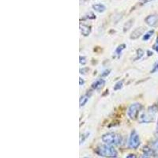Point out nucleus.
Instances as JSON below:
<instances>
[{
  "label": "nucleus",
  "mask_w": 158,
  "mask_h": 158,
  "mask_svg": "<svg viewBox=\"0 0 158 158\" xmlns=\"http://www.w3.org/2000/svg\"><path fill=\"white\" fill-rule=\"evenodd\" d=\"M144 32H145V29H144L143 27L137 28L136 29H135L133 32H131L130 38H131V40L138 39V38H139L142 34H143Z\"/></svg>",
  "instance_id": "obj_7"
},
{
  "label": "nucleus",
  "mask_w": 158,
  "mask_h": 158,
  "mask_svg": "<svg viewBox=\"0 0 158 158\" xmlns=\"http://www.w3.org/2000/svg\"><path fill=\"white\" fill-rule=\"evenodd\" d=\"M145 22L148 25L151 27H154L158 24V15H151L146 17Z\"/></svg>",
  "instance_id": "obj_6"
},
{
  "label": "nucleus",
  "mask_w": 158,
  "mask_h": 158,
  "mask_svg": "<svg viewBox=\"0 0 158 158\" xmlns=\"http://www.w3.org/2000/svg\"><path fill=\"white\" fill-rule=\"evenodd\" d=\"M80 30H81V34L85 36H87L90 34V32H91V28L87 25H80Z\"/></svg>",
  "instance_id": "obj_9"
},
{
  "label": "nucleus",
  "mask_w": 158,
  "mask_h": 158,
  "mask_svg": "<svg viewBox=\"0 0 158 158\" xmlns=\"http://www.w3.org/2000/svg\"><path fill=\"white\" fill-rule=\"evenodd\" d=\"M156 71H158V61L155 63V64L153 65V70H151V73L153 74V73H156Z\"/></svg>",
  "instance_id": "obj_20"
},
{
  "label": "nucleus",
  "mask_w": 158,
  "mask_h": 158,
  "mask_svg": "<svg viewBox=\"0 0 158 158\" xmlns=\"http://www.w3.org/2000/svg\"><path fill=\"white\" fill-rule=\"evenodd\" d=\"M153 32H154V30H150V31H149L148 32H146V34L144 35L143 37H142V40H146V41H147L148 40H149V38L152 36V35L153 34Z\"/></svg>",
  "instance_id": "obj_14"
},
{
  "label": "nucleus",
  "mask_w": 158,
  "mask_h": 158,
  "mask_svg": "<svg viewBox=\"0 0 158 158\" xmlns=\"http://www.w3.org/2000/svg\"><path fill=\"white\" fill-rule=\"evenodd\" d=\"M109 72H110V70H105V71L103 72V73H104V74H102V76H106V75H108V74H109Z\"/></svg>",
  "instance_id": "obj_24"
},
{
  "label": "nucleus",
  "mask_w": 158,
  "mask_h": 158,
  "mask_svg": "<svg viewBox=\"0 0 158 158\" xmlns=\"http://www.w3.org/2000/svg\"><path fill=\"white\" fill-rule=\"evenodd\" d=\"M126 158H137V156L135 154H133V153H130L126 156Z\"/></svg>",
  "instance_id": "obj_23"
},
{
  "label": "nucleus",
  "mask_w": 158,
  "mask_h": 158,
  "mask_svg": "<svg viewBox=\"0 0 158 158\" xmlns=\"http://www.w3.org/2000/svg\"><path fill=\"white\" fill-rule=\"evenodd\" d=\"M124 48H125V44H122L120 45V46H118V47L116 48V50H115V54L118 55V56L121 55L122 51L123 50Z\"/></svg>",
  "instance_id": "obj_16"
},
{
  "label": "nucleus",
  "mask_w": 158,
  "mask_h": 158,
  "mask_svg": "<svg viewBox=\"0 0 158 158\" xmlns=\"http://www.w3.org/2000/svg\"><path fill=\"white\" fill-rule=\"evenodd\" d=\"M96 153L99 156L106 158H115L118 156V152L116 149L111 146L108 145H102L96 149Z\"/></svg>",
  "instance_id": "obj_1"
},
{
  "label": "nucleus",
  "mask_w": 158,
  "mask_h": 158,
  "mask_svg": "<svg viewBox=\"0 0 158 158\" xmlns=\"http://www.w3.org/2000/svg\"><path fill=\"white\" fill-rule=\"evenodd\" d=\"M139 146H140L139 135H138L136 131H133L130 135L129 140H128V146L131 149H136Z\"/></svg>",
  "instance_id": "obj_5"
},
{
  "label": "nucleus",
  "mask_w": 158,
  "mask_h": 158,
  "mask_svg": "<svg viewBox=\"0 0 158 158\" xmlns=\"http://www.w3.org/2000/svg\"><path fill=\"white\" fill-rule=\"evenodd\" d=\"M89 135V133H85V134H83V135H81V138H80V144H81V145L85 142V139L88 138Z\"/></svg>",
  "instance_id": "obj_17"
},
{
  "label": "nucleus",
  "mask_w": 158,
  "mask_h": 158,
  "mask_svg": "<svg viewBox=\"0 0 158 158\" xmlns=\"http://www.w3.org/2000/svg\"><path fill=\"white\" fill-rule=\"evenodd\" d=\"M93 9L98 13H103L105 11L106 7H105V6H104V4L97 3V4H94V5H93Z\"/></svg>",
  "instance_id": "obj_10"
},
{
  "label": "nucleus",
  "mask_w": 158,
  "mask_h": 158,
  "mask_svg": "<svg viewBox=\"0 0 158 158\" xmlns=\"http://www.w3.org/2000/svg\"><path fill=\"white\" fill-rule=\"evenodd\" d=\"M150 1H153V0H144L143 3H146V2H150Z\"/></svg>",
  "instance_id": "obj_28"
},
{
  "label": "nucleus",
  "mask_w": 158,
  "mask_h": 158,
  "mask_svg": "<svg viewBox=\"0 0 158 158\" xmlns=\"http://www.w3.org/2000/svg\"><path fill=\"white\" fill-rule=\"evenodd\" d=\"M153 158H158V154L155 153V154L153 155Z\"/></svg>",
  "instance_id": "obj_29"
},
{
  "label": "nucleus",
  "mask_w": 158,
  "mask_h": 158,
  "mask_svg": "<svg viewBox=\"0 0 158 158\" xmlns=\"http://www.w3.org/2000/svg\"><path fill=\"white\" fill-rule=\"evenodd\" d=\"M142 104L140 103H134L129 107L127 110V115L131 119L135 120L138 117V113L142 110Z\"/></svg>",
  "instance_id": "obj_4"
},
{
  "label": "nucleus",
  "mask_w": 158,
  "mask_h": 158,
  "mask_svg": "<svg viewBox=\"0 0 158 158\" xmlns=\"http://www.w3.org/2000/svg\"><path fill=\"white\" fill-rule=\"evenodd\" d=\"M139 158H149V156H146V155H142V156H140V157Z\"/></svg>",
  "instance_id": "obj_25"
},
{
  "label": "nucleus",
  "mask_w": 158,
  "mask_h": 158,
  "mask_svg": "<svg viewBox=\"0 0 158 158\" xmlns=\"http://www.w3.org/2000/svg\"><path fill=\"white\" fill-rule=\"evenodd\" d=\"M151 148L154 151L158 152V138L153 141V142H152V143H151Z\"/></svg>",
  "instance_id": "obj_15"
},
{
  "label": "nucleus",
  "mask_w": 158,
  "mask_h": 158,
  "mask_svg": "<svg viewBox=\"0 0 158 158\" xmlns=\"http://www.w3.org/2000/svg\"><path fill=\"white\" fill-rule=\"evenodd\" d=\"M86 63V58L85 57V56H80V63H81V65H85Z\"/></svg>",
  "instance_id": "obj_21"
},
{
  "label": "nucleus",
  "mask_w": 158,
  "mask_h": 158,
  "mask_svg": "<svg viewBox=\"0 0 158 158\" xmlns=\"http://www.w3.org/2000/svg\"><path fill=\"white\" fill-rule=\"evenodd\" d=\"M102 141L108 146H118L122 143L123 138L122 136L118 134L109 132L103 135Z\"/></svg>",
  "instance_id": "obj_2"
},
{
  "label": "nucleus",
  "mask_w": 158,
  "mask_h": 158,
  "mask_svg": "<svg viewBox=\"0 0 158 158\" xmlns=\"http://www.w3.org/2000/svg\"><path fill=\"white\" fill-rule=\"evenodd\" d=\"M156 134L158 135V121H157V125H156Z\"/></svg>",
  "instance_id": "obj_27"
},
{
  "label": "nucleus",
  "mask_w": 158,
  "mask_h": 158,
  "mask_svg": "<svg viewBox=\"0 0 158 158\" xmlns=\"http://www.w3.org/2000/svg\"><path fill=\"white\" fill-rule=\"evenodd\" d=\"M123 87V81H118L114 86V90H119Z\"/></svg>",
  "instance_id": "obj_19"
},
{
  "label": "nucleus",
  "mask_w": 158,
  "mask_h": 158,
  "mask_svg": "<svg viewBox=\"0 0 158 158\" xmlns=\"http://www.w3.org/2000/svg\"><path fill=\"white\" fill-rule=\"evenodd\" d=\"M153 50L156 51V52H158V37L156 38V42H155V44H153Z\"/></svg>",
  "instance_id": "obj_22"
},
{
  "label": "nucleus",
  "mask_w": 158,
  "mask_h": 158,
  "mask_svg": "<svg viewBox=\"0 0 158 158\" xmlns=\"http://www.w3.org/2000/svg\"><path fill=\"white\" fill-rule=\"evenodd\" d=\"M133 22H134L133 19H130V20H128L126 23L124 24V25H123L124 32H127V31H128L130 29H131V26L133 25Z\"/></svg>",
  "instance_id": "obj_13"
},
{
  "label": "nucleus",
  "mask_w": 158,
  "mask_h": 158,
  "mask_svg": "<svg viewBox=\"0 0 158 158\" xmlns=\"http://www.w3.org/2000/svg\"><path fill=\"white\" fill-rule=\"evenodd\" d=\"M137 58L135 59V60L136 59H141V58L142 57V56L144 55V52L143 50H142V49H138V51H137Z\"/></svg>",
  "instance_id": "obj_18"
},
{
  "label": "nucleus",
  "mask_w": 158,
  "mask_h": 158,
  "mask_svg": "<svg viewBox=\"0 0 158 158\" xmlns=\"http://www.w3.org/2000/svg\"><path fill=\"white\" fill-rule=\"evenodd\" d=\"M157 108L156 106H153L149 108L146 112H143L139 116V122L142 123H149L154 120V116L156 115Z\"/></svg>",
  "instance_id": "obj_3"
},
{
  "label": "nucleus",
  "mask_w": 158,
  "mask_h": 158,
  "mask_svg": "<svg viewBox=\"0 0 158 158\" xmlns=\"http://www.w3.org/2000/svg\"><path fill=\"white\" fill-rule=\"evenodd\" d=\"M153 149L152 148H149V147H144L143 148V153L144 155H146V156H149L150 157L151 156H153L155 154L154 152H153Z\"/></svg>",
  "instance_id": "obj_11"
},
{
  "label": "nucleus",
  "mask_w": 158,
  "mask_h": 158,
  "mask_svg": "<svg viewBox=\"0 0 158 158\" xmlns=\"http://www.w3.org/2000/svg\"><path fill=\"white\" fill-rule=\"evenodd\" d=\"M104 85H105V81H104V79H98V80L95 81L92 84V88L94 89L99 90L102 89Z\"/></svg>",
  "instance_id": "obj_8"
},
{
  "label": "nucleus",
  "mask_w": 158,
  "mask_h": 158,
  "mask_svg": "<svg viewBox=\"0 0 158 158\" xmlns=\"http://www.w3.org/2000/svg\"><path fill=\"white\" fill-rule=\"evenodd\" d=\"M89 94H86V95H85L81 97V99H80V107H81V108L86 104V103L88 102L89 101Z\"/></svg>",
  "instance_id": "obj_12"
},
{
  "label": "nucleus",
  "mask_w": 158,
  "mask_h": 158,
  "mask_svg": "<svg viewBox=\"0 0 158 158\" xmlns=\"http://www.w3.org/2000/svg\"><path fill=\"white\" fill-rule=\"evenodd\" d=\"M85 158H87V157H85Z\"/></svg>",
  "instance_id": "obj_30"
},
{
  "label": "nucleus",
  "mask_w": 158,
  "mask_h": 158,
  "mask_svg": "<svg viewBox=\"0 0 158 158\" xmlns=\"http://www.w3.org/2000/svg\"><path fill=\"white\" fill-rule=\"evenodd\" d=\"M83 84H84V81H83L82 79L80 77V85H83Z\"/></svg>",
  "instance_id": "obj_26"
}]
</instances>
